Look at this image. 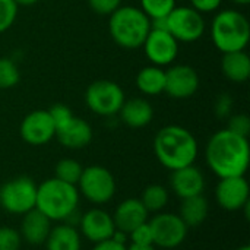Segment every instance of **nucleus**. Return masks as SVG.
I'll return each instance as SVG.
<instances>
[{
  "label": "nucleus",
  "mask_w": 250,
  "mask_h": 250,
  "mask_svg": "<svg viewBox=\"0 0 250 250\" xmlns=\"http://www.w3.org/2000/svg\"><path fill=\"white\" fill-rule=\"evenodd\" d=\"M205 155L208 167L220 179L245 176L250 161L249 141L223 129L211 136Z\"/></svg>",
  "instance_id": "nucleus-1"
},
{
  "label": "nucleus",
  "mask_w": 250,
  "mask_h": 250,
  "mask_svg": "<svg viewBox=\"0 0 250 250\" xmlns=\"http://www.w3.org/2000/svg\"><path fill=\"white\" fill-rule=\"evenodd\" d=\"M154 152L166 168L174 171L195 163L198 157V142L188 129L170 125L160 129L155 135Z\"/></svg>",
  "instance_id": "nucleus-2"
},
{
  "label": "nucleus",
  "mask_w": 250,
  "mask_h": 250,
  "mask_svg": "<svg viewBox=\"0 0 250 250\" xmlns=\"http://www.w3.org/2000/svg\"><path fill=\"white\" fill-rule=\"evenodd\" d=\"M108 31L117 45L135 50L144 45L151 31V19L141 7L120 6L110 15Z\"/></svg>",
  "instance_id": "nucleus-3"
},
{
  "label": "nucleus",
  "mask_w": 250,
  "mask_h": 250,
  "mask_svg": "<svg viewBox=\"0 0 250 250\" xmlns=\"http://www.w3.org/2000/svg\"><path fill=\"white\" fill-rule=\"evenodd\" d=\"M79 204L78 188L56 177L44 180L37 188L35 208L51 221H63L76 212Z\"/></svg>",
  "instance_id": "nucleus-4"
},
{
  "label": "nucleus",
  "mask_w": 250,
  "mask_h": 250,
  "mask_svg": "<svg viewBox=\"0 0 250 250\" xmlns=\"http://www.w3.org/2000/svg\"><path fill=\"white\" fill-rule=\"evenodd\" d=\"M211 38L223 53L245 50L250 40L248 18L234 9L218 12L211 23Z\"/></svg>",
  "instance_id": "nucleus-5"
},
{
  "label": "nucleus",
  "mask_w": 250,
  "mask_h": 250,
  "mask_svg": "<svg viewBox=\"0 0 250 250\" xmlns=\"http://www.w3.org/2000/svg\"><path fill=\"white\" fill-rule=\"evenodd\" d=\"M37 185L32 179L21 176L0 186V207L9 214L23 215L37 205Z\"/></svg>",
  "instance_id": "nucleus-6"
},
{
  "label": "nucleus",
  "mask_w": 250,
  "mask_h": 250,
  "mask_svg": "<svg viewBox=\"0 0 250 250\" xmlns=\"http://www.w3.org/2000/svg\"><path fill=\"white\" fill-rule=\"evenodd\" d=\"M125 101L126 98L122 86L107 79L92 82L85 92V103L88 108L92 113L104 117L119 114Z\"/></svg>",
  "instance_id": "nucleus-7"
},
{
  "label": "nucleus",
  "mask_w": 250,
  "mask_h": 250,
  "mask_svg": "<svg viewBox=\"0 0 250 250\" xmlns=\"http://www.w3.org/2000/svg\"><path fill=\"white\" fill-rule=\"evenodd\" d=\"M89 202L95 205L107 204L116 193V180L111 171L103 166H89L83 168L82 176L76 185Z\"/></svg>",
  "instance_id": "nucleus-8"
},
{
  "label": "nucleus",
  "mask_w": 250,
  "mask_h": 250,
  "mask_svg": "<svg viewBox=\"0 0 250 250\" xmlns=\"http://www.w3.org/2000/svg\"><path fill=\"white\" fill-rule=\"evenodd\" d=\"M148 226L152 233V245L163 249H174L180 246L189 230L179 214L171 212H158L148 221Z\"/></svg>",
  "instance_id": "nucleus-9"
},
{
  "label": "nucleus",
  "mask_w": 250,
  "mask_h": 250,
  "mask_svg": "<svg viewBox=\"0 0 250 250\" xmlns=\"http://www.w3.org/2000/svg\"><path fill=\"white\" fill-rule=\"evenodd\" d=\"M167 31L177 41L193 42L204 35L205 19L192 6H176L167 16Z\"/></svg>",
  "instance_id": "nucleus-10"
},
{
  "label": "nucleus",
  "mask_w": 250,
  "mask_h": 250,
  "mask_svg": "<svg viewBox=\"0 0 250 250\" xmlns=\"http://www.w3.org/2000/svg\"><path fill=\"white\" fill-rule=\"evenodd\" d=\"M21 138L28 145L41 146L56 136V126L48 110H34L26 114L19 127Z\"/></svg>",
  "instance_id": "nucleus-11"
},
{
  "label": "nucleus",
  "mask_w": 250,
  "mask_h": 250,
  "mask_svg": "<svg viewBox=\"0 0 250 250\" xmlns=\"http://www.w3.org/2000/svg\"><path fill=\"white\" fill-rule=\"evenodd\" d=\"M145 54L154 66H167L179 54V41L167 29L151 28L144 45Z\"/></svg>",
  "instance_id": "nucleus-12"
},
{
  "label": "nucleus",
  "mask_w": 250,
  "mask_h": 250,
  "mask_svg": "<svg viewBox=\"0 0 250 250\" xmlns=\"http://www.w3.org/2000/svg\"><path fill=\"white\" fill-rule=\"evenodd\" d=\"M215 198L218 205L226 211H240L249 205L250 188L245 176L220 179Z\"/></svg>",
  "instance_id": "nucleus-13"
},
{
  "label": "nucleus",
  "mask_w": 250,
  "mask_h": 250,
  "mask_svg": "<svg viewBox=\"0 0 250 250\" xmlns=\"http://www.w3.org/2000/svg\"><path fill=\"white\" fill-rule=\"evenodd\" d=\"M199 88V75L189 64H177L166 70L164 92L176 100L190 98Z\"/></svg>",
  "instance_id": "nucleus-14"
},
{
  "label": "nucleus",
  "mask_w": 250,
  "mask_h": 250,
  "mask_svg": "<svg viewBox=\"0 0 250 250\" xmlns=\"http://www.w3.org/2000/svg\"><path fill=\"white\" fill-rule=\"evenodd\" d=\"M79 227L81 233L94 245L104 240H110L116 233L113 215L100 208L86 211L79 218Z\"/></svg>",
  "instance_id": "nucleus-15"
},
{
  "label": "nucleus",
  "mask_w": 250,
  "mask_h": 250,
  "mask_svg": "<svg viewBox=\"0 0 250 250\" xmlns=\"http://www.w3.org/2000/svg\"><path fill=\"white\" fill-rule=\"evenodd\" d=\"M170 186H171V190L180 199H186V198L204 193L205 177L202 171L192 164V166L182 167L179 170L171 171Z\"/></svg>",
  "instance_id": "nucleus-16"
},
{
  "label": "nucleus",
  "mask_w": 250,
  "mask_h": 250,
  "mask_svg": "<svg viewBox=\"0 0 250 250\" xmlns=\"http://www.w3.org/2000/svg\"><path fill=\"white\" fill-rule=\"evenodd\" d=\"M148 211L142 205L139 199H126L122 204L117 205L114 214H113V221L116 226V230L130 234L135 229L139 226L145 224L148 221Z\"/></svg>",
  "instance_id": "nucleus-17"
},
{
  "label": "nucleus",
  "mask_w": 250,
  "mask_h": 250,
  "mask_svg": "<svg viewBox=\"0 0 250 250\" xmlns=\"http://www.w3.org/2000/svg\"><path fill=\"white\" fill-rule=\"evenodd\" d=\"M57 141L69 149H81L91 144L92 141V127L89 123L81 117L73 116L67 123L56 129Z\"/></svg>",
  "instance_id": "nucleus-18"
},
{
  "label": "nucleus",
  "mask_w": 250,
  "mask_h": 250,
  "mask_svg": "<svg viewBox=\"0 0 250 250\" xmlns=\"http://www.w3.org/2000/svg\"><path fill=\"white\" fill-rule=\"evenodd\" d=\"M51 229V220L40 209L34 208L22 215L19 234L22 240L28 242L29 245L38 246L45 243Z\"/></svg>",
  "instance_id": "nucleus-19"
},
{
  "label": "nucleus",
  "mask_w": 250,
  "mask_h": 250,
  "mask_svg": "<svg viewBox=\"0 0 250 250\" xmlns=\"http://www.w3.org/2000/svg\"><path fill=\"white\" fill-rule=\"evenodd\" d=\"M119 114L126 126L132 129H141L151 123L154 117V108L145 98H132L123 103Z\"/></svg>",
  "instance_id": "nucleus-20"
},
{
  "label": "nucleus",
  "mask_w": 250,
  "mask_h": 250,
  "mask_svg": "<svg viewBox=\"0 0 250 250\" xmlns=\"http://www.w3.org/2000/svg\"><path fill=\"white\" fill-rule=\"evenodd\" d=\"M221 72L223 75L236 83H243L250 76V59L245 50L223 53Z\"/></svg>",
  "instance_id": "nucleus-21"
},
{
  "label": "nucleus",
  "mask_w": 250,
  "mask_h": 250,
  "mask_svg": "<svg viewBox=\"0 0 250 250\" xmlns=\"http://www.w3.org/2000/svg\"><path fill=\"white\" fill-rule=\"evenodd\" d=\"M44 245L47 250H81L82 248L78 230L69 224L53 227Z\"/></svg>",
  "instance_id": "nucleus-22"
},
{
  "label": "nucleus",
  "mask_w": 250,
  "mask_h": 250,
  "mask_svg": "<svg viewBox=\"0 0 250 250\" xmlns=\"http://www.w3.org/2000/svg\"><path fill=\"white\" fill-rule=\"evenodd\" d=\"M208 212H209V205L207 198L204 195H196L182 199L179 217L182 218V221L186 224L188 229H193L201 226L207 220Z\"/></svg>",
  "instance_id": "nucleus-23"
},
{
  "label": "nucleus",
  "mask_w": 250,
  "mask_h": 250,
  "mask_svg": "<svg viewBox=\"0 0 250 250\" xmlns=\"http://www.w3.org/2000/svg\"><path fill=\"white\" fill-rule=\"evenodd\" d=\"M136 86L142 94L160 95L166 88V70L160 66H146L136 75Z\"/></svg>",
  "instance_id": "nucleus-24"
},
{
  "label": "nucleus",
  "mask_w": 250,
  "mask_h": 250,
  "mask_svg": "<svg viewBox=\"0 0 250 250\" xmlns=\"http://www.w3.org/2000/svg\"><path fill=\"white\" fill-rule=\"evenodd\" d=\"M148 212H160L168 202V190L161 185H149L142 190L139 198Z\"/></svg>",
  "instance_id": "nucleus-25"
},
{
  "label": "nucleus",
  "mask_w": 250,
  "mask_h": 250,
  "mask_svg": "<svg viewBox=\"0 0 250 250\" xmlns=\"http://www.w3.org/2000/svg\"><path fill=\"white\" fill-rule=\"evenodd\" d=\"M82 171H83V167L76 160L63 158L56 164V176L54 177L64 183L76 186L82 176Z\"/></svg>",
  "instance_id": "nucleus-26"
},
{
  "label": "nucleus",
  "mask_w": 250,
  "mask_h": 250,
  "mask_svg": "<svg viewBox=\"0 0 250 250\" xmlns=\"http://www.w3.org/2000/svg\"><path fill=\"white\" fill-rule=\"evenodd\" d=\"M176 7V0H141V10L151 19L167 18Z\"/></svg>",
  "instance_id": "nucleus-27"
},
{
  "label": "nucleus",
  "mask_w": 250,
  "mask_h": 250,
  "mask_svg": "<svg viewBox=\"0 0 250 250\" xmlns=\"http://www.w3.org/2000/svg\"><path fill=\"white\" fill-rule=\"evenodd\" d=\"M21 79L16 63L10 59L0 57V89H9L18 85Z\"/></svg>",
  "instance_id": "nucleus-28"
},
{
  "label": "nucleus",
  "mask_w": 250,
  "mask_h": 250,
  "mask_svg": "<svg viewBox=\"0 0 250 250\" xmlns=\"http://www.w3.org/2000/svg\"><path fill=\"white\" fill-rule=\"evenodd\" d=\"M18 4L13 0H0V34L7 31L16 21Z\"/></svg>",
  "instance_id": "nucleus-29"
},
{
  "label": "nucleus",
  "mask_w": 250,
  "mask_h": 250,
  "mask_svg": "<svg viewBox=\"0 0 250 250\" xmlns=\"http://www.w3.org/2000/svg\"><path fill=\"white\" fill-rule=\"evenodd\" d=\"M21 243L19 231L12 227H0V250H19Z\"/></svg>",
  "instance_id": "nucleus-30"
},
{
  "label": "nucleus",
  "mask_w": 250,
  "mask_h": 250,
  "mask_svg": "<svg viewBox=\"0 0 250 250\" xmlns=\"http://www.w3.org/2000/svg\"><path fill=\"white\" fill-rule=\"evenodd\" d=\"M227 129L239 136L243 138H249L250 133V119L248 114L240 113V114H234L229 117V125Z\"/></svg>",
  "instance_id": "nucleus-31"
},
{
  "label": "nucleus",
  "mask_w": 250,
  "mask_h": 250,
  "mask_svg": "<svg viewBox=\"0 0 250 250\" xmlns=\"http://www.w3.org/2000/svg\"><path fill=\"white\" fill-rule=\"evenodd\" d=\"M231 110H233V98L230 97V94L223 92L221 95H218L214 104V113L217 114V117L229 119L231 116Z\"/></svg>",
  "instance_id": "nucleus-32"
},
{
  "label": "nucleus",
  "mask_w": 250,
  "mask_h": 250,
  "mask_svg": "<svg viewBox=\"0 0 250 250\" xmlns=\"http://www.w3.org/2000/svg\"><path fill=\"white\" fill-rule=\"evenodd\" d=\"M48 113H50V116L53 119V123H54L56 129L63 126L64 123H67L73 117L72 110L64 104H54L51 108H48Z\"/></svg>",
  "instance_id": "nucleus-33"
},
{
  "label": "nucleus",
  "mask_w": 250,
  "mask_h": 250,
  "mask_svg": "<svg viewBox=\"0 0 250 250\" xmlns=\"http://www.w3.org/2000/svg\"><path fill=\"white\" fill-rule=\"evenodd\" d=\"M89 7L98 15H111L122 6V0H88Z\"/></svg>",
  "instance_id": "nucleus-34"
},
{
  "label": "nucleus",
  "mask_w": 250,
  "mask_h": 250,
  "mask_svg": "<svg viewBox=\"0 0 250 250\" xmlns=\"http://www.w3.org/2000/svg\"><path fill=\"white\" fill-rule=\"evenodd\" d=\"M132 245H152V233L148 226V221L138 229H135L130 234Z\"/></svg>",
  "instance_id": "nucleus-35"
},
{
  "label": "nucleus",
  "mask_w": 250,
  "mask_h": 250,
  "mask_svg": "<svg viewBox=\"0 0 250 250\" xmlns=\"http://www.w3.org/2000/svg\"><path fill=\"white\" fill-rule=\"evenodd\" d=\"M223 0H190L192 7L198 10L199 13H209L215 12L221 6Z\"/></svg>",
  "instance_id": "nucleus-36"
},
{
  "label": "nucleus",
  "mask_w": 250,
  "mask_h": 250,
  "mask_svg": "<svg viewBox=\"0 0 250 250\" xmlns=\"http://www.w3.org/2000/svg\"><path fill=\"white\" fill-rule=\"evenodd\" d=\"M92 250H127V248L125 246V243H120V242H116V240L110 239V240L95 243Z\"/></svg>",
  "instance_id": "nucleus-37"
},
{
  "label": "nucleus",
  "mask_w": 250,
  "mask_h": 250,
  "mask_svg": "<svg viewBox=\"0 0 250 250\" xmlns=\"http://www.w3.org/2000/svg\"><path fill=\"white\" fill-rule=\"evenodd\" d=\"M127 250H157L154 245H132Z\"/></svg>",
  "instance_id": "nucleus-38"
},
{
  "label": "nucleus",
  "mask_w": 250,
  "mask_h": 250,
  "mask_svg": "<svg viewBox=\"0 0 250 250\" xmlns=\"http://www.w3.org/2000/svg\"><path fill=\"white\" fill-rule=\"evenodd\" d=\"M18 6H32L35 3H38L40 0H13Z\"/></svg>",
  "instance_id": "nucleus-39"
},
{
  "label": "nucleus",
  "mask_w": 250,
  "mask_h": 250,
  "mask_svg": "<svg viewBox=\"0 0 250 250\" xmlns=\"http://www.w3.org/2000/svg\"><path fill=\"white\" fill-rule=\"evenodd\" d=\"M231 1H234L236 4H240V6H246L250 3V0H231Z\"/></svg>",
  "instance_id": "nucleus-40"
},
{
  "label": "nucleus",
  "mask_w": 250,
  "mask_h": 250,
  "mask_svg": "<svg viewBox=\"0 0 250 250\" xmlns=\"http://www.w3.org/2000/svg\"><path fill=\"white\" fill-rule=\"evenodd\" d=\"M236 250H250V246L249 245H245V246H240L239 249H236Z\"/></svg>",
  "instance_id": "nucleus-41"
}]
</instances>
